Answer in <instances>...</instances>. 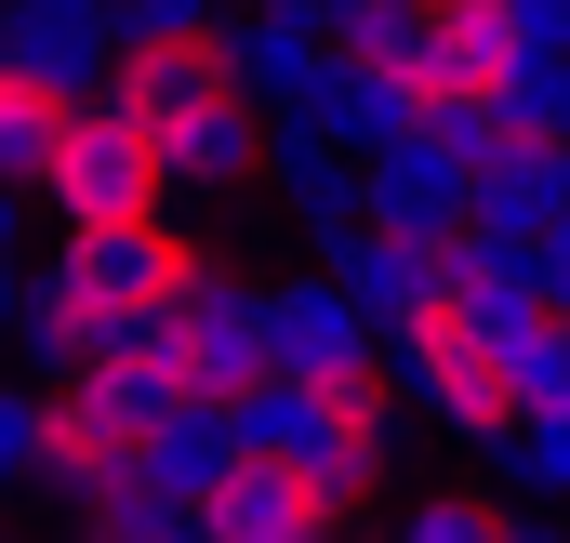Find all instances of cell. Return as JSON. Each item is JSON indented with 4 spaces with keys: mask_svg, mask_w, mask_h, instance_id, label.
<instances>
[{
    "mask_svg": "<svg viewBox=\"0 0 570 543\" xmlns=\"http://www.w3.org/2000/svg\"><path fill=\"white\" fill-rule=\"evenodd\" d=\"M107 107L146 120L159 172H173V199H226V186H253V172H266V107L239 93L226 27H213V40H134V53H120V80H107Z\"/></svg>",
    "mask_w": 570,
    "mask_h": 543,
    "instance_id": "6da1fadb",
    "label": "cell"
},
{
    "mask_svg": "<svg viewBox=\"0 0 570 543\" xmlns=\"http://www.w3.org/2000/svg\"><path fill=\"white\" fill-rule=\"evenodd\" d=\"M385 345H399V385H412V411H425L438 437H464V451H518V437H531L518 345H504V332H491L464 292H438L425 318H399Z\"/></svg>",
    "mask_w": 570,
    "mask_h": 543,
    "instance_id": "7a4b0ae2",
    "label": "cell"
},
{
    "mask_svg": "<svg viewBox=\"0 0 570 543\" xmlns=\"http://www.w3.org/2000/svg\"><path fill=\"white\" fill-rule=\"evenodd\" d=\"M40 199H53V226H67V239H146V226L173 213V172H159L146 120H120V107L94 93V107L67 120V146H53Z\"/></svg>",
    "mask_w": 570,
    "mask_h": 543,
    "instance_id": "3957f363",
    "label": "cell"
},
{
    "mask_svg": "<svg viewBox=\"0 0 570 543\" xmlns=\"http://www.w3.org/2000/svg\"><path fill=\"white\" fill-rule=\"evenodd\" d=\"M199 517H213V543H345V491L305 477V464H279V451H239V477Z\"/></svg>",
    "mask_w": 570,
    "mask_h": 543,
    "instance_id": "277c9868",
    "label": "cell"
},
{
    "mask_svg": "<svg viewBox=\"0 0 570 543\" xmlns=\"http://www.w3.org/2000/svg\"><path fill=\"white\" fill-rule=\"evenodd\" d=\"M266 372H292V385H332V372H372V305L345 292V278H279L266 292Z\"/></svg>",
    "mask_w": 570,
    "mask_h": 543,
    "instance_id": "5b68a950",
    "label": "cell"
},
{
    "mask_svg": "<svg viewBox=\"0 0 570 543\" xmlns=\"http://www.w3.org/2000/svg\"><path fill=\"white\" fill-rule=\"evenodd\" d=\"M358 172H372V226H412V239H464L478 226V159L451 134H399V146H372Z\"/></svg>",
    "mask_w": 570,
    "mask_h": 543,
    "instance_id": "8992f818",
    "label": "cell"
},
{
    "mask_svg": "<svg viewBox=\"0 0 570 543\" xmlns=\"http://www.w3.org/2000/svg\"><path fill=\"white\" fill-rule=\"evenodd\" d=\"M0 53L13 67H40L53 93H107L120 80V53H134V27H120V0H13V27H0Z\"/></svg>",
    "mask_w": 570,
    "mask_h": 543,
    "instance_id": "52a82bcc",
    "label": "cell"
},
{
    "mask_svg": "<svg viewBox=\"0 0 570 543\" xmlns=\"http://www.w3.org/2000/svg\"><path fill=\"white\" fill-rule=\"evenodd\" d=\"M266 186L305 213L318 253H345V239L372 226V172H345V146H318V134H279V146H266Z\"/></svg>",
    "mask_w": 570,
    "mask_h": 543,
    "instance_id": "ba28073f",
    "label": "cell"
},
{
    "mask_svg": "<svg viewBox=\"0 0 570 543\" xmlns=\"http://www.w3.org/2000/svg\"><path fill=\"white\" fill-rule=\"evenodd\" d=\"M67 120H80V93H53L40 67H13V53H0V172H13L27 199H40V172H53Z\"/></svg>",
    "mask_w": 570,
    "mask_h": 543,
    "instance_id": "9c48e42d",
    "label": "cell"
},
{
    "mask_svg": "<svg viewBox=\"0 0 570 543\" xmlns=\"http://www.w3.org/2000/svg\"><path fill=\"white\" fill-rule=\"evenodd\" d=\"M40 437H53V398L40 385H0V504L40 491Z\"/></svg>",
    "mask_w": 570,
    "mask_h": 543,
    "instance_id": "30bf717a",
    "label": "cell"
},
{
    "mask_svg": "<svg viewBox=\"0 0 570 543\" xmlns=\"http://www.w3.org/2000/svg\"><path fill=\"white\" fill-rule=\"evenodd\" d=\"M399 543H518V517L478 504V491H425V504L399 517Z\"/></svg>",
    "mask_w": 570,
    "mask_h": 543,
    "instance_id": "8fae6325",
    "label": "cell"
},
{
    "mask_svg": "<svg viewBox=\"0 0 570 543\" xmlns=\"http://www.w3.org/2000/svg\"><path fill=\"white\" fill-rule=\"evenodd\" d=\"M120 27H134V40H213L226 0H120Z\"/></svg>",
    "mask_w": 570,
    "mask_h": 543,
    "instance_id": "7c38bea8",
    "label": "cell"
},
{
    "mask_svg": "<svg viewBox=\"0 0 570 543\" xmlns=\"http://www.w3.org/2000/svg\"><path fill=\"white\" fill-rule=\"evenodd\" d=\"M518 464H531V491H570V411H558V424H531V437H518Z\"/></svg>",
    "mask_w": 570,
    "mask_h": 543,
    "instance_id": "4fadbf2b",
    "label": "cell"
},
{
    "mask_svg": "<svg viewBox=\"0 0 570 543\" xmlns=\"http://www.w3.org/2000/svg\"><path fill=\"white\" fill-rule=\"evenodd\" d=\"M0 332H27V266L0 253Z\"/></svg>",
    "mask_w": 570,
    "mask_h": 543,
    "instance_id": "5bb4252c",
    "label": "cell"
},
{
    "mask_svg": "<svg viewBox=\"0 0 570 543\" xmlns=\"http://www.w3.org/2000/svg\"><path fill=\"white\" fill-rule=\"evenodd\" d=\"M13 226H27V186H13V172H0V253H13Z\"/></svg>",
    "mask_w": 570,
    "mask_h": 543,
    "instance_id": "9a60e30c",
    "label": "cell"
},
{
    "mask_svg": "<svg viewBox=\"0 0 570 543\" xmlns=\"http://www.w3.org/2000/svg\"><path fill=\"white\" fill-rule=\"evenodd\" d=\"M412 13H438V27H451V13H491V0H412Z\"/></svg>",
    "mask_w": 570,
    "mask_h": 543,
    "instance_id": "2e32d148",
    "label": "cell"
},
{
    "mask_svg": "<svg viewBox=\"0 0 570 543\" xmlns=\"http://www.w3.org/2000/svg\"><path fill=\"white\" fill-rule=\"evenodd\" d=\"M518 543H570V531H558V517H518Z\"/></svg>",
    "mask_w": 570,
    "mask_h": 543,
    "instance_id": "e0dca14e",
    "label": "cell"
},
{
    "mask_svg": "<svg viewBox=\"0 0 570 543\" xmlns=\"http://www.w3.org/2000/svg\"><path fill=\"white\" fill-rule=\"evenodd\" d=\"M0 543H13V531H0Z\"/></svg>",
    "mask_w": 570,
    "mask_h": 543,
    "instance_id": "ac0fdd59",
    "label": "cell"
}]
</instances>
